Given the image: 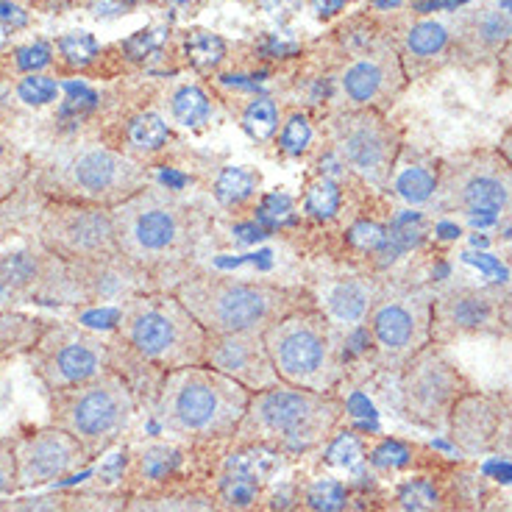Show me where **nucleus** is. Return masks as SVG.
I'll list each match as a JSON object with an SVG mask.
<instances>
[{
  "label": "nucleus",
  "mask_w": 512,
  "mask_h": 512,
  "mask_svg": "<svg viewBox=\"0 0 512 512\" xmlns=\"http://www.w3.org/2000/svg\"><path fill=\"white\" fill-rule=\"evenodd\" d=\"M117 248L131 265L151 276L156 290H170L167 279H187L209 237L212 212L187 192L148 184L112 209Z\"/></svg>",
  "instance_id": "obj_1"
},
{
  "label": "nucleus",
  "mask_w": 512,
  "mask_h": 512,
  "mask_svg": "<svg viewBox=\"0 0 512 512\" xmlns=\"http://www.w3.org/2000/svg\"><path fill=\"white\" fill-rule=\"evenodd\" d=\"M204 326L173 290H142L120 304L115 320L112 371H117L140 398L142 390L154 401L165 373L204 365Z\"/></svg>",
  "instance_id": "obj_2"
},
{
  "label": "nucleus",
  "mask_w": 512,
  "mask_h": 512,
  "mask_svg": "<svg viewBox=\"0 0 512 512\" xmlns=\"http://www.w3.org/2000/svg\"><path fill=\"white\" fill-rule=\"evenodd\" d=\"M343 421L346 401L340 393H315L279 382L251 393L231 443L268 448L284 460H298L329 446Z\"/></svg>",
  "instance_id": "obj_3"
},
{
  "label": "nucleus",
  "mask_w": 512,
  "mask_h": 512,
  "mask_svg": "<svg viewBox=\"0 0 512 512\" xmlns=\"http://www.w3.org/2000/svg\"><path fill=\"white\" fill-rule=\"evenodd\" d=\"M31 184L51 201L115 209L151 184V167L115 145L76 140L34 162Z\"/></svg>",
  "instance_id": "obj_4"
},
{
  "label": "nucleus",
  "mask_w": 512,
  "mask_h": 512,
  "mask_svg": "<svg viewBox=\"0 0 512 512\" xmlns=\"http://www.w3.org/2000/svg\"><path fill=\"white\" fill-rule=\"evenodd\" d=\"M206 334H265L284 315L315 304L301 287L195 270L170 287Z\"/></svg>",
  "instance_id": "obj_5"
},
{
  "label": "nucleus",
  "mask_w": 512,
  "mask_h": 512,
  "mask_svg": "<svg viewBox=\"0 0 512 512\" xmlns=\"http://www.w3.org/2000/svg\"><path fill=\"white\" fill-rule=\"evenodd\" d=\"M251 393L206 365L165 373L151 401L154 423L184 443H231Z\"/></svg>",
  "instance_id": "obj_6"
},
{
  "label": "nucleus",
  "mask_w": 512,
  "mask_h": 512,
  "mask_svg": "<svg viewBox=\"0 0 512 512\" xmlns=\"http://www.w3.org/2000/svg\"><path fill=\"white\" fill-rule=\"evenodd\" d=\"M262 337L279 382L315 393L340 390L346 379V334L315 304L284 315Z\"/></svg>",
  "instance_id": "obj_7"
},
{
  "label": "nucleus",
  "mask_w": 512,
  "mask_h": 512,
  "mask_svg": "<svg viewBox=\"0 0 512 512\" xmlns=\"http://www.w3.org/2000/svg\"><path fill=\"white\" fill-rule=\"evenodd\" d=\"M137 410L140 398L134 396L126 379L112 368L90 382L48 396V423L76 437L90 454V460L103 457L123 440Z\"/></svg>",
  "instance_id": "obj_8"
},
{
  "label": "nucleus",
  "mask_w": 512,
  "mask_h": 512,
  "mask_svg": "<svg viewBox=\"0 0 512 512\" xmlns=\"http://www.w3.org/2000/svg\"><path fill=\"white\" fill-rule=\"evenodd\" d=\"M231 443L145 440L126 451L117 487L126 496H154L181 490H209L212 476Z\"/></svg>",
  "instance_id": "obj_9"
},
{
  "label": "nucleus",
  "mask_w": 512,
  "mask_h": 512,
  "mask_svg": "<svg viewBox=\"0 0 512 512\" xmlns=\"http://www.w3.org/2000/svg\"><path fill=\"white\" fill-rule=\"evenodd\" d=\"M435 204L443 212L499 220L512 215V173L496 148L451 156L440 165Z\"/></svg>",
  "instance_id": "obj_10"
},
{
  "label": "nucleus",
  "mask_w": 512,
  "mask_h": 512,
  "mask_svg": "<svg viewBox=\"0 0 512 512\" xmlns=\"http://www.w3.org/2000/svg\"><path fill=\"white\" fill-rule=\"evenodd\" d=\"M31 237L64 265H84L98 259L120 256L112 209L84 204H64L51 198H37L31 215Z\"/></svg>",
  "instance_id": "obj_11"
},
{
  "label": "nucleus",
  "mask_w": 512,
  "mask_h": 512,
  "mask_svg": "<svg viewBox=\"0 0 512 512\" xmlns=\"http://www.w3.org/2000/svg\"><path fill=\"white\" fill-rule=\"evenodd\" d=\"M332 151L362 184L387 192L401 159L398 128L376 109H343L329 120Z\"/></svg>",
  "instance_id": "obj_12"
},
{
  "label": "nucleus",
  "mask_w": 512,
  "mask_h": 512,
  "mask_svg": "<svg viewBox=\"0 0 512 512\" xmlns=\"http://www.w3.org/2000/svg\"><path fill=\"white\" fill-rule=\"evenodd\" d=\"M432 298L426 290H379L365 320L368 343L376 365L387 373H401L423 346L432 343Z\"/></svg>",
  "instance_id": "obj_13"
},
{
  "label": "nucleus",
  "mask_w": 512,
  "mask_h": 512,
  "mask_svg": "<svg viewBox=\"0 0 512 512\" xmlns=\"http://www.w3.org/2000/svg\"><path fill=\"white\" fill-rule=\"evenodd\" d=\"M468 390H474L471 379L437 343L423 346L398 373L401 415L423 429H446L454 404Z\"/></svg>",
  "instance_id": "obj_14"
},
{
  "label": "nucleus",
  "mask_w": 512,
  "mask_h": 512,
  "mask_svg": "<svg viewBox=\"0 0 512 512\" xmlns=\"http://www.w3.org/2000/svg\"><path fill=\"white\" fill-rule=\"evenodd\" d=\"M26 359L39 384L45 387V393L51 396L109 371L112 348H109V337H101L78 323L51 320V326L45 329Z\"/></svg>",
  "instance_id": "obj_15"
},
{
  "label": "nucleus",
  "mask_w": 512,
  "mask_h": 512,
  "mask_svg": "<svg viewBox=\"0 0 512 512\" xmlns=\"http://www.w3.org/2000/svg\"><path fill=\"white\" fill-rule=\"evenodd\" d=\"M20 304L70 307L67 265L34 237L23 245L0 248V309Z\"/></svg>",
  "instance_id": "obj_16"
},
{
  "label": "nucleus",
  "mask_w": 512,
  "mask_h": 512,
  "mask_svg": "<svg viewBox=\"0 0 512 512\" xmlns=\"http://www.w3.org/2000/svg\"><path fill=\"white\" fill-rule=\"evenodd\" d=\"M282 462L268 448L231 443L209 485L220 512H268Z\"/></svg>",
  "instance_id": "obj_17"
},
{
  "label": "nucleus",
  "mask_w": 512,
  "mask_h": 512,
  "mask_svg": "<svg viewBox=\"0 0 512 512\" xmlns=\"http://www.w3.org/2000/svg\"><path fill=\"white\" fill-rule=\"evenodd\" d=\"M14 457H17V485L20 490L51 485L81 471L90 454L64 429L45 423L14 435Z\"/></svg>",
  "instance_id": "obj_18"
},
{
  "label": "nucleus",
  "mask_w": 512,
  "mask_h": 512,
  "mask_svg": "<svg viewBox=\"0 0 512 512\" xmlns=\"http://www.w3.org/2000/svg\"><path fill=\"white\" fill-rule=\"evenodd\" d=\"M504 293L490 287H451L432 298V343L451 346L465 337L501 334Z\"/></svg>",
  "instance_id": "obj_19"
},
{
  "label": "nucleus",
  "mask_w": 512,
  "mask_h": 512,
  "mask_svg": "<svg viewBox=\"0 0 512 512\" xmlns=\"http://www.w3.org/2000/svg\"><path fill=\"white\" fill-rule=\"evenodd\" d=\"M204 365L243 384L248 393L279 384V373L265 346L262 334H209L204 348Z\"/></svg>",
  "instance_id": "obj_20"
},
{
  "label": "nucleus",
  "mask_w": 512,
  "mask_h": 512,
  "mask_svg": "<svg viewBox=\"0 0 512 512\" xmlns=\"http://www.w3.org/2000/svg\"><path fill=\"white\" fill-rule=\"evenodd\" d=\"M67 287H70V304L78 307H98L106 301H126L142 290H156L148 273L131 265L126 256L84 262V265H67Z\"/></svg>",
  "instance_id": "obj_21"
},
{
  "label": "nucleus",
  "mask_w": 512,
  "mask_h": 512,
  "mask_svg": "<svg viewBox=\"0 0 512 512\" xmlns=\"http://www.w3.org/2000/svg\"><path fill=\"white\" fill-rule=\"evenodd\" d=\"M401 90H404V64L393 48L362 53L340 73V92L346 98V109L384 112L387 106H393Z\"/></svg>",
  "instance_id": "obj_22"
},
{
  "label": "nucleus",
  "mask_w": 512,
  "mask_h": 512,
  "mask_svg": "<svg viewBox=\"0 0 512 512\" xmlns=\"http://www.w3.org/2000/svg\"><path fill=\"white\" fill-rule=\"evenodd\" d=\"M501 412H504V390L485 393V390H468L454 404L448 415L446 432L451 443L468 457L493 454L501 429Z\"/></svg>",
  "instance_id": "obj_23"
},
{
  "label": "nucleus",
  "mask_w": 512,
  "mask_h": 512,
  "mask_svg": "<svg viewBox=\"0 0 512 512\" xmlns=\"http://www.w3.org/2000/svg\"><path fill=\"white\" fill-rule=\"evenodd\" d=\"M379 290L382 287L368 276H334V279H323L312 298H315V307L332 320L340 332L351 334L365 326L379 298Z\"/></svg>",
  "instance_id": "obj_24"
},
{
  "label": "nucleus",
  "mask_w": 512,
  "mask_h": 512,
  "mask_svg": "<svg viewBox=\"0 0 512 512\" xmlns=\"http://www.w3.org/2000/svg\"><path fill=\"white\" fill-rule=\"evenodd\" d=\"M48 326L51 320L42 315H28L20 309H0V362L28 357Z\"/></svg>",
  "instance_id": "obj_25"
},
{
  "label": "nucleus",
  "mask_w": 512,
  "mask_h": 512,
  "mask_svg": "<svg viewBox=\"0 0 512 512\" xmlns=\"http://www.w3.org/2000/svg\"><path fill=\"white\" fill-rule=\"evenodd\" d=\"M120 512H220L209 490H181L154 496H126Z\"/></svg>",
  "instance_id": "obj_26"
},
{
  "label": "nucleus",
  "mask_w": 512,
  "mask_h": 512,
  "mask_svg": "<svg viewBox=\"0 0 512 512\" xmlns=\"http://www.w3.org/2000/svg\"><path fill=\"white\" fill-rule=\"evenodd\" d=\"M437 184H440V165L432 162H412V165H398L390 190L396 192L401 201L412 206L435 201Z\"/></svg>",
  "instance_id": "obj_27"
},
{
  "label": "nucleus",
  "mask_w": 512,
  "mask_h": 512,
  "mask_svg": "<svg viewBox=\"0 0 512 512\" xmlns=\"http://www.w3.org/2000/svg\"><path fill=\"white\" fill-rule=\"evenodd\" d=\"M398 512H448V496L435 476H412L396 487L393 496Z\"/></svg>",
  "instance_id": "obj_28"
},
{
  "label": "nucleus",
  "mask_w": 512,
  "mask_h": 512,
  "mask_svg": "<svg viewBox=\"0 0 512 512\" xmlns=\"http://www.w3.org/2000/svg\"><path fill=\"white\" fill-rule=\"evenodd\" d=\"M170 140V126L165 117L154 115V112H142L126 126V148L123 154L134 156L145 162L148 156L159 154Z\"/></svg>",
  "instance_id": "obj_29"
},
{
  "label": "nucleus",
  "mask_w": 512,
  "mask_h": 512,
  "mask_svg": "<svg viewBox=\"0 0 512 512\" xmlns=\"http://www.w3.org/2000/svg\"><path fill=\"white\" fill-rule=\"evenodd\" d=\"M465 39L474 51H504L512 42V14L499 9L476 12L465 26Z\"/></svg>",
  "instance_id": "obj_30"
},
{
  "label": "nucleus",
  "mask_w": 512,
  "mask_h": 512,
  "mask_svg": "<svg viewBox=\"0 0 512 512\" xmlns=\"http://www.w3.org/2000/svg\"><path fill=\"white\" fill-rule=\"evenodd\" d=\"M421 448L412 446L407 440L398 437H379L373 446L362 451V457L368 462V468L376 474H398V471H410L418 465Z\"/></svg>",
  "instance_id": "obj_31"
},
{
  "label": "nucleus",
  "mask_w": 512,
  "mask_h": 512,
  "mask_svg": "<svg viewBox=\"0 0 512 512\" xmlns=\"http://www.w3.org/2000/svg\"><path fill=\"white\" fill-rule=\"evenodd\" d=\"M170 115L184 128H201L212 117V101L198 84H184L170 95Z\"/></svg>",
  "instance_id": "obj_32"
},
{
  "label": "nucleus",
  "mask_w": 512,
  "mask_h": 512,
  "mask_svg": "<svg viewBox=\"0 0 512 512\" xmlns=\"http://www.w3.org/2000/svg\"><path fill=\"white\" fill-rule=\"evenodd\" d=\"M448 42H451V34H448V28L443 23H437V20H421V23H415L407 31V37H404V51L412 59H437V56H443L448 48Z\"/></svg>",
  "instance_id": "obj_33"
},
{
  "label": "nucleus",
  "mask_w": 512,
  "mask_h": 512,
  "mask_svg": "<svg viewBox=\"0 0 512 512\" xmlns=\"http://www.w3.org/2000/svg\"><path fill=\"white\" fill-rule=\"evenodd\" d=\"M259 173L245 170V167H223L218 179L212 184V195L220 206H240L248 201L259 187Z\"/></svg>",
  "instance_id": "obj_34"
},
{
  "label": "nucleus",
  "mask_w": 512,
  "mask_h": 512,
  "mask_svg": "<svg viewBox=\"0 0 512 512\" xmlns=\"http://www.w3.org/2000/svg\"><path fill=\"white\" fill-rule=\"evenodd\" d=\"M243 123V131L251 137L254 142H268L273 140L276 134H279V128H282V115H279V106L273 98H254V101L248 103L243 109V117H240Z\"/></svg>",
  "instance_id": "obj_35"
},
{
  "label": "nucleus",
  "mask_w": 512,
  "mask_h": 512,
  "mask_svg": "<svg viewBox=\"0 0 512 512\" xmlns=\"http://www.w3.org/2000/svg\"><path fill=\"white\" fill-rule=\"evenodd\" d=\"M343 206V192L340 184L329 176H320L304 192V212L315 220H332Z\"/></svg>",
  "instance_id": "obj_36"
},
{
  "label": "nucleus",
  "mask_w": 512,
  "mask_h": 512,
  "mask_svg": "<svg viewBox=\"0 0 512 512\" xmlns=\"http://www.w3.org/2000/svg\"><path fill=\"white\" fill-rule=\"evenodd\" d=\"M184 51H187V59H190L192 67H198V70H212V67H218L223 62V56H226V42L218 37V34H212V31H201V28H195L187 34L184 39Z\"/></svg>",
  "instance_id": "obj_37"
},
{
  "label": "nucleus",
  "mask_w": 512,
  "mask_h": 512,
  "mask_svg": "<svg viewBox=\"0 0 512 512\" xmlns=\"http://www.w3.org/2000/svg\"><path fill=\"white\" fill-rule=\"evenodd\" d=\"M126 504V493L117 490H73L67 493L70 512H120Z\"/></svg>",
  "instance_id": "obj_38"
},
{
  "label": "nucleus",
  "mask_w": 512,
  "mask_h": 512,
  "mask_svg": "<svg viewBox=\"0 0 512 512\" xmlns=\"http://www.w3.org/2000/svg\"><path fill=\"white\" fill-rule=\"evenodd\" d=\"M279 148H282V154L287 156H304L309 151V145L315 140V131H312V123H309L307 115H301V112H295L282 123L279 128Z\"/></svg>",
  "instance_id": "obj_39"
},
{
  "label": "nucleus",
  "mask_w": 512,
  "mask_h": 512,
  "mask_svg": "<svg viewBox=\"0 0 512 512\" xmlns=\"http://www.w3.org/2000/svg\"><path fill=\"white\" fill-rule=\"evenodd\" d=\"M31 170H34V162L28 156H0V206L26 187Z\"/></svg>",
  "instance_id": "obj_40"
},
{
  "label": "nucleus",
  "mask_w": 512,
  "mask_h": 512,
  "mask_svg": "<svg viewBox=\"0 0 512 512\" xmlns=\"http://www.w3.org/2000/svg\"><path fill=\"white\" fill-rule=\"evenodd\" d=\"M0 512H70L67 493H42V496H23V499H3Z\"/></svg>",
  "instance_id": "obj_41"
},
{
  "label": "nucleus",
  "mask_w": 512,
  "mask_h": 512,
  "mask_svg": "<svg viewBox=\"0 0 512 512\" xmlns=\"http://www.w3.org/2000/svg\"><path fill=\"white\" fill-rule=\"evenodd\" d=\"M20 493L17 485V457H14V435H0V499H12Z\"/></svg>",
  "instance_id": "obj_42"
},
{
  "label": "nucleus",
  "mask_w": 512,
  "mask_h": 512,
  "mask_svg": "<svg viewBox=\"0 0 512 512\" xmlns=\"http://www.w3.org/2000/svg\"><path fill=\"white\" fill-rule=\"evenodd\" d=\"M56 81L48 76H37V73H31L26 76L20 84H17V98L20 101L31 103V106H42V103H51L56 98Z\"/></svg>",
  "instance_id": "obj_43"
},
{
  "label": "nucleus",
  "mask_w": 512,
  "mask_h": 512,
  "mask_svg": "<svg viewBox=\"0 0 512 512\" xmlns=\"http://www.w3.org/2000/svg\"><path fill=\"white\" fill-rule=\"evenodd\" d=\"M59 51L70 64H87L98 53V42L87 31H73L59 39Z\"/></svg>",
  "instance_id": "obj_44"
},
{
  "label": "nucleus",
  "mask_w": 512,
  "mask_h": 512,
  "mask_svg": "<svg viewBox=\"0 0 512 512\" xmlns=\"http://www.w3.org/2000/svg\"><path fill=\"white\" fill-rule=\"evenodd\" d=\"M493 457L501 460H512V393L504 390V412H501V429L496 448H493Z\"/></svg>",
  "instance_id": "obj_45"
},
{
  "label": "nucleus",
  "mask_w": 512,
  "mask_h": 512,
  "mask_svg": "<svg viewBox=\"0 0 512 512\" xmlns=\"http://www.w3.org/2000/svg\"><path fill=\"white\" fill-rule=\"evenodd\" d=\"M48 59H51V48L48 45H42V42H37V45H28V48H23V51L17 53V67H23V70H39V67H45L48 64Z\"/></svg>",
  "instance_id": "obj_46"
},
{
  "label": "nucleus",
  "mask_w": 512,
  "mask_h": 512,
  "mask_svg": "<svg viewBox=\"0 0 512 512\" xmlns=\"http://www.w3.org/2000/svg\"><path fill=\"white\" fill-rule=\"evenodd\" d=\"M348 0H312V9L318 17H332L337 14L343 6H346Z\"/></svg>",
  "instance_id": "obj_47"
},
{
  "label": "nucleus",
  "mask_w": 512,
  "mask_h": 512,
  "mask_svg": "<svg viewBox=\"0 0 512 512\" xmlns=\"http://www.w3.org/2000/svg\"><path fill=\"white\" fill-rule=\"evenodd\" d=\"M499 323H501V334H512V293H504V298H501Z\"/></svg>",
  "instance_id": "obj_48"
},
{
  "label": "nucleus",
  "mask_w": 512,
  "mask_h": 512,
  "mask_svg": "<svg viewBox=\"0 0 512 512\" xmlns=\"http://www.w3.org/2000/svg\"><path fill=\"white\" fill-rule=\"evenodd\" d=\"M496 151H499L501 159L507 162V167H510V173H512V128L507 131V134H504V137H501L499 148H496Z\"/></svg>",
  "instance_id": "obj_49"
},
{
  "label": "nucleus",
  "mask_w": 512,
  "mask_h": 512,
  "mask_svg": "<svg viewBox=\"0 0 512 512\" xmlns=\"http://www.w3.org/2000/svg\"><path fill=\"white\" fill-rule=\"evenodd\" d=\"M401 3H404V0H371V6H376V9H384V12H387V9H398Z\"/></svg>",
  "instance_id": "obj_50"
},
{
  "label": "nucleus",
  "mask_w": 512,
  "mask_h": 512,
  "mask_svg": "<svg viewBox=\"0 0 512 512\" xmlns=\"http://www.w3.org/2000/svg\"><path fill=\"white\" fill-rule=\"evenodd\" d=\"M6 101H9V87H0V126H3V112H6Z\"/></svg>",
  "instance_id": "obj_51"
},
{
  "label": "nucleus",
  "mask_w": 512,
  "mask_h": 512,
  "mask_svg": "<svg viewBox=\"0 0 512 512\" xmlns=\"http://www.w3.org/2000/svg\"><path fill=\"white\" fill-rule=\"evenodd\" d=\"M499 512H512V499L504 501V504H501V507H499Z\"/></svg>",
  "instance_id": "obj_52"
},
{
  "label": "nucleus",
  "mask_w": 512,
  "mask_h": 512,
  "mask_svg": "<svg viewBox=\"0 0 512 512\" xmlns=\"http://www.w3.org/2000/svg\"><path fill=\"white\" fill-rule=\"evenodd\" d=\"M504 51H507V56H510V67H512V42L507 45V48H504Z\"/></svg>",
  "instance_id": "obj_53"
},
{
  "label": "nucleus",
  "mask_w": 512,
  "mask_h": 512,
  "mask_svg": "<svg viewBox=\"0 0 512 512\" xmlns=\"http://www.w3.org/2000/svg\"><path fill=\"white\" fill-rule=\"evenodd\" d=\"M6 3H31V0H6Z\"/></svg>",
  "instance_id": "obj_54"
},
{
  "label": "nucleus",
  "mask_w": 512,
  "mask_h": 512,
  "mask_svg": "<svg viewBox=\"0 0 512 512\" xmlns=\"http://www.w3.org/2000/svg\"><path fill=\"white\" fill-rule=\"evenodd\" d=\"M448 512H468V510H448Z\"/></svg>",
  "instance_id": "obj_55"
},
{
  "label": "nucleus",
  "mask_w": 512,
  "mask_h": 512,
  "mask_svg": "<svg viewBox=\"0 0 512 512\" xmlns=\"http://www.w3.org/2000/svg\"><path fill=\"white\" fill-rule=\"evenodd\" d=\"M510 254H512V240H510Z\"/></svg>",
  "instance_id": "obj_56"
},
{
  "label": "nucleus",
  "mask_w": 512,
  "mask_h": 512,
  "mask_svg": "<svg viewBox=\"0 0 512 512\" xmlns=\"http://www.w3.org/2000/svg\"><path fill=\"white\" fill-rule=\"evenodd\" d=\"M0 501H3V499H0Z\"/></svg>",
  "instance_id": "obj_57"
}]
</instances>
